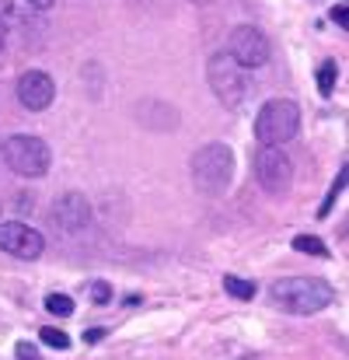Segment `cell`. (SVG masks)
Instances as JSON below:
<instances>
[{
  "label": "cell",
  "instance_id": "21",
  "mask_svg": "<svg viewBox=\"0 0 349 360\" xmlns=\"http://www.w3.org/2000/svg\"><path fill=\"white\" fill-rule=\"evenodd\" d=\"M28 4H32V7H35V11H46V7H53V4H56V0H28Z\"/></svg>",
  "mask_w": 349,
  "mask_h": 360
},
{
  "label": "cell",
  "instance_id": "2",
  "mask_svg": "<svg viewBox=\"0 0 349 360\" xmlns=\"http://www.w3.org/2000/svg\"><path fill=\"white\" fill-rule=\"evenodd\" d=\"M301 133V105L290 98H269L255 116V140L262 147H283Z\"/></svg>",
  "mask_w": 349,
  "mask_h": 360
},
{
  "label": "cell",
  "instance_id": "11",
  "mask_svg": "<svg viewBox=\"0 0 349 360\" xmlns=\"http://www.w3.org/2000/svg\"><path fill=\"white\" fill-rule=\"evenodd\" d=\"M224 290L231 294L234 301H251V297H255V283H251V280H241V276H234V273L224 276Z\"/></svg>",
  "mask_w": 349,
  "mask_h": 360
},
{
  "label": "cell",
  "instance_id": "19",
  "mask_svg": "<svg viewBox=\"0 0 349 360\" xmlns=\"http://www.w3.org/2000/svg\"><path fill=\"white\" fill-rule=\"evenodd\" d=\"M332 21H336L339 28H346V21H349V11H346V4H339V7L332 11Z\"/></svg>",
  "mask_w": 349,
  "mask_h": 360
},
{
  "label": "cell",
  "instance_id": "10",
  "mask_svg": "<svg viewBox=\"0 0 349 360\" xmlns=\"http://www.w3.org/2000/svg\"><path fill=\"white\" fill-rule=\"evenodd\" d=\"M56 98V84L46 70H25L18 77V102L28 109V112H42L49 109Z\"/></svg>",
  "mask_w": 349,
  "mask_h": 360
},
{
  "label": "cell",
  "instance_id": "23",
  "mask_svg": "<svg viewBox=\"0 0 349 360\" xmlns=\"http://www.w3.org/2000/svg\"><path fill=\"white\" fill-rule=\"evenodd\" d=\"M189 4H213V0H189Z\"/></svg>",
  "mask_w": 349,
  "mask_h": 360
},
{
  "label": "cell",
  "instance_id": "6",
  "mask_svg": "<svg viewBox=\"0 0 349 360\" xmlns=\"http://www.w3.org/2000/svg\"><path fill=\"white\" fill-rule=\"evenodd\" d=\"M255 179L269 196H283L294 186V161L283 147H258L255 150Z\"/></svg>",
  "mask_w": 349,
  "mask_h": 360
},
{
  "label": "cell",
  "instance_id": "16",
  "mask_svg": "<svg viewBox=\"0 0 349 360\" xmlns=\"http://www.w3.org/2000/svg\"><path fill=\"white\" fill-rule=\"evenodd\" d=\"M39 336H42L46 347H56V350H67V347H70V336H67L63 329H42Z\"/></svg>",
  "mask_w": 349,
  "mask_h": 360
},
{
  "label": "cell",
  "instance_id": "15",
  "mask_svg": "<svg viewBox=\"0 0 349 360\" xmlns=\"http://www.w3.org/2000/svg\"><path fill=\"white\" fill-rule=\"evenodd\" d=\"M343 189H346V168L336 175V182H332V189H329V196H325V203L318 207V217H329V210H332V203L343 196Z\"/></svg>",
  "mask_w": 349,
  "mask_h": 360
},
{
  "label": "cell",
  "instance_id": "8",
  "mask_svg": "<svg viewBox=\"0 0 349 360\" xmlns=\"http://www.w3.org/2000/svg\"><path fill=\"white\" fill-rule=\"evenodd\" d=\"M53 224L63 231V235H81L88 224H91V203L84 200V193H63L56 203H53Z\"/></svg>",
  "mask_w": 349,
  "mask_h": 360
},
{
  "label": "cell",
  "instance_id": "13",
  "mask_svg": "<svg viewBox=\"0 0 349 360\" xmlns=\"http://www.w3.org/2000/svg\"><path fill=\"white\" fill-rule=\"evenodd\" d=\"M336 81H339V67H336L332 60H329V63H322V67H318V91H322L325 98L336 91Z\"/></svg>",
  "mask_w": 349,
  "mask_h": 360
},
{
  "label": "cell",
  "instance_id": "22",
  "mask_svg": "<svg viewBox=\"0 0 349 360\" xmlns=\"http://www.w3.org/2000/svg\"><path fill=\"white\" fill-rule=\"evenodd\" d=\"M4 46H7V21L0 18V49H4Z\"/></svg>",
  "mask_w": 349,
  "mask_h": 360
},
{
  "label": "cell",
  "instance_id": "7",
  "mask_svg": "<svg viewBox=\"0 0 349 360\" xmlns=\"http://www.w3.org/2000/svg\"><path fill=\"white\" fill-rule=\"evenodd\" d=\"M228 56H231L237 67H244V70H258V67L269 63L272 49H269V39L258 28L237 25L231 32V39H228Z\"/></svg>",
  "mask_w": 349,
  "mask_h": 360
},
{
  "label": "cell",
  "instance_id": "12",
  "mask_svg": "<svg viewBox=\"0 0 349 360\" xmlns=\"http://www.w3.org/2000/svg\"><path fill=\"white\" fill-rule=\"evenodd\" d=\"M294 248H297V252H304V255L329 259V245H325L322 238H315V235H297V238H294Z\"/></svg>",
  "mask_w": 349,
  "mask_h": 360
},
{
  "label": "cell",
  "instance_id": "5",
  "mask_svg": "<svg viewBox=\"0 0 349 360\" xmlns=\"http://www.w3.org/2000/svg\"><path fill=\"white\" fill-rule=\"evenodd\" d=\"M206 81H210L213 95H217L228 109L244 105V98H248V91H251L248 70L237 67L228 53H213V56H210V63H206Z\"/></svg>",
  "mask_w": 349,
  "mask_h": 360
},
{
  "label": "cell",
  "instance_id": "18",
  "mask_svg": "<svg viewBox=\"0 0 349 360\" xmlns=\"http://www.w3.org/2000/svg\"><path fill=\"white\" fill-rule=\"evenodd\" d=\"M14 354H18V360H42V357H39V350H35L32 343H25V340L14 347Z\"/></svg>",
  "mask_w": 349,
  "mask_h": 360
},
{
  "label": "cell",
  "instance_id": "3",
  "mask_svg": "<svg viewBox=\"0 0 349 360\" xmlns=\"http://www.w3.org/2000/svg\"><path fill=\"white\" fill-rule=\"evenodd\" d=\"M0 154H4V165L21 175V179H42L49 172V143L42 136H32V133H14L0 143Z\"/></svg>",
  "mask_w": 349,
  "mask_h": 360
},
{
  "label": "cell",
  "instance_id": "14",
  "mask_svg": "<svg viewBox=\"0 0 349 360\" xmlns=\"http://www.w3.org/2000/svg\"><path fill=\"white\" fill-rule=\"evenodd\" d=\"M46 311L56 315V319H70V315H74V301H70L67 294H49V297H46Z\"/></svg>",
  "mask_w": 349,
  "mask_h": 360
},
{
  "label": "cell",
  "instance_id": "4",
  "mask_svg": "<svg viewBox=\"0 0 349 360\" xmlns=\"http://www.w3.org/2000/svg\"><path fill=\"white\" fill-rule=\"evenodd\" d=\"M234 175V150L228 143H206L192 154V182L199 193H224Z\"/></svg>",
  "mask_w": 349,
  "mask_h": 360
},
{
  "label": "cell",
  "instance_id": "9",
  "mask_svg": "<svg viewBox=\"0 0 349 360\" xmlns=\"http://www.w3.org/2000/svg\"><path fill=\"white\" fill-rule=\"evenodd\" d=\"M0 248L14 259H39L46 248V238L21 221H7V224H0Z\"/></svg>",
  "mask_w": 349,
  "mask_h": 360
},
{
  "label": "cell",
  "instance_id": "1",
  "mask_svg": "<svg viewBox=\"0 0 349 360\" xmlns=\"http://www.w3.org/2000/svg\"><path fill=\"white\" fill-rule=\"evenodd\" d=\"M272 301L290 315H318L336 301V287L322 276H283L272 283Z\"/></svg>",
  "mask_w": 349,
  "mask_h": 360
},
{
  "label": "cell",
  "instance_id": "20",
  "mask_svg": "<svg viewBox=\"0 0 349 360\" xmlns=\"http://www.w3.org/2000/svg\"><path fill=\"white\" fill-rule=\"evenodd\" d=\"M105 340V329H88L84 333V343H102Z\"/></svg>",
  "mask_w": 349,
  "mask_h": 360
},
{
  "label": "cell",
  "instance_id": "17",
  "mask_svg": "<svg viewBox=\"0 0 349 360\" xmlns=\"http://www.w3.org/2000/svg\"><path fill=\"white\" fill-rule=\"evenodd\" d=\"M91 301H95V304H109V301H112V287H109L105 280H95V283H91Z\"/></svg>",
  "mask_w": 349,
  "mask_h": 360
}]
</instances>
